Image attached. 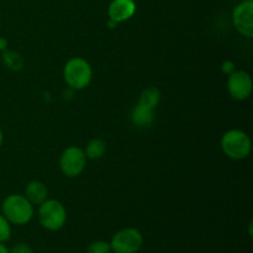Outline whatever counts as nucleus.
<instances>
[{
	"instance_id": "dca6fc26",
	"label": "nucleus",
	"mask_w": 253,
	"mask_h": 253,
	"mask_svg": "<svg viewBox=\"0 0 253 253\" xmlns=\"http://www.w3.org/2000/svg\"><path fill=\"white\" fill-rule=\"evenodd\" d=\"M9 253H34L31 247L26 244H17L9 250Z\"/></svg>"
},
{
	"instance_id": "ddd939ff",
	"label": "nucleus",
	"mask_w": 253,
	"mask_h": 253,
	"mask_svg": "<svg viewBox=\"0 0 253 253\" xmlns=\"http://www.w3.org/2000/svg\"><path fill=\"white\" fill-rule=\"evenodd\" d=\"M84 152H85L86 158H89V160H99V158L105 155L106 145L100 138H94L86 145Z\"/></svg>"
},
{
	"instance_id": "9b49d317",
	"label": "nucleus",
	"mask_w": 253,
	"mask_h": 253,
	"mask_svg": "<svg viewBox=\"0 0 253 253\" xmlns=\"http://www.w3.org/2000/svg\"><path fill=\"white\" fill-rule=\"evenodd\" d=\"M131 119L136 126L146 127V126H150L152 124L155 116H153V110H150V109L145 108L140 104H136L135 108L132 109V113H131Z\"/></svg>"
},
{
	"instance_id": "a211bd4d",
	"label": "nucleus",
	"mask_w": 253,
	"mask_h": 253,
	"mask_svg": "<svg viewBox=\"0 0 253 253\" xmlns=\"http://www.w3.org/2000/svg\"><path fill=\"white\" fill-rule=\"evenodd\" d=\"M6 46H7L6 40L2 39V37H0V49H5L6 48Z\"/></svg>"
},
{
	"instance_id": "4468645a",
	"label": "nucleus",
	"mask_w": 253,
	"mask_h": 253,
	"mask_svg": "<svg viewBox=\"0 0 253 253\" xmlns=\"http://www.w3.org/2000/svg\"><path fill=\"white\" fill-rule=\"evenodd\" d=\"M11 237V224L5 219L2 214H0V244L9 241Z\"/></svg>"
},
{
	"instance_id": "2eb2a0df",
	"label": "nucleus",
	"mask_w": 253,
	"mask_h": 253,
	"mask_svg": "<svg viewBox=\"0 0 253 253\" xmlns=\"http://www.w3.org/2000/svg\"><path fill=\"white\" fill-rule=\"evenodd\" d=\"M110 244L105 241H93L86 249V253H110Z\"/></svg>"
},
{
	"instance_id": "9d476101",
	"label": "nucleus",
	"mask_w": 253,
	"mask_h": 253,
	"mask_svg": "<svg viewBox=\"0 0 253 253\" xmlns=\"http://www.w3.org/2000/svg\"><path fill=\"white\" fill-rule=\"evenodd\" d=\"M25 197L32 205H40L48 197L47 187L40 180H32L25 188Z\"/></svg>"
},
{
	"instance_id": "423d86ee",
	"label": "nucleus",
	"mask_w": 253,
	"mask_h": 253,
	"mask_svg": "<svg viewBox=\"0 0 253 253\" xmlns=\"http://www.w3.org/2000/svg\"><path fill=\"white\" fill-rule=\"evenodd\" d=\"M86 156L83 148L71 146L66 148L59 158L61 172L68 178H76L83 173L86 166Z\"/></svg>"
},
{
	"instance_id": "0eeeda50",
	"label": "nucleus",
	"mask_w": 253,
	"mask_h": 253,
	"mask_svg": "<svg viewBox=\"0 0 253 253\" xmlns=\"http://www.w3.org/2000/svg\"><path fill=\"white\" fill-rule=\"evenodd\" d=\"M232 21L239 34L247 39L253 37V0H242L232 11Z\"/></svg>"
},
{
	"instance_id": "f3484780",
	"label": "nucleus",
	"mask_w": 253,
	"mask_h": 253,
	"mask_svg": "<svg viewBox=\"0 0 253 253\" xmlns=\"http://www.w3.org/2000/svg\"><path fill=\"white\" fill-rule=\"evenodd\" d=\"M234 71H235V64L232 63L231 61H226L222 63V72H224L225 74L230 76Z\"/></svg>"
},
{
	"instance_id": "412c9836",
	"label": "nucleus",
	"mask_w": 253,
	"mask_h": 253,
	"mask_svg": "<svg viewBox=\"0 0 253 253\" xmlns=\"http://www.w3.org/2000/svg\"><path fill=\"white\" fill-rule=\"evenodd\" d=\"M108 24H109V26H110V29H114V27H116V25H118L116 22H114L113 20H109Z\"/></svg>"
},
{
	"instance_id": "6e6552de",
	"label": "nucleus",
	"mask_w": 253,
	"mask_h": 253,
	"mask_svg": "<svg viewBox=\"0 0 253 253\" xmlns=\"http://www.w3.org/2000/svg\"><path fill=\"white\" fill-rule=\"evenodd\" d=\"M253 89L252 78L246 71H234L227 79V90L235 100H246L251 96Z\"/></svg>"
},
{
	"instance_id": "7ed1b4c3",
	"label": "nucleus",
	"mask_w": 253,
	"mask_h": 253,
	"mask_svg": "<svg viewBox=\"0 0 253 253\" xmlns=\"http://www.w3.org/2000/svg\"><path fill=\"white\" fill-rule=\"evenodd\" d=\"M221 148L222 152L231 160H245L251 153V138L242 130H229L222 136Z\"/></svg>"
},
{
	"instance_id": "f8f14e48",
	"label": "nucleus",
	"mask_w": 253,
	"mask_h": 253,
	"mask_svg": "<svg viewBox=\"0 0 253 253\" xmlns=\"http://www.w3.org/2000/svg\"><path fill=\"white\" fill-rule=\"evenodd\" d=\"M160 100H161L160 90H158L157 88H155V86H150V88L145 89V90L141 93L137 104L150 109V110L155 111V109L157 108V105L160 104Z\"/></svg>"
},
{
	"instance_id": "1a4fd4ad",
	"label": "nucleus",
	"mask_w": 253,
	"mask_h": 253,
	"mask_svg": "<svg viewBox=\"0 0 253 253\" xmlns=\"http://www.w3.org/2000/svg\"><path fill=\"white\" fill-rule=\"evenodd\" d=\"M135 0H113L108 7L109 20H113L116 24L130 20L135 15Z\"/></svg>"
},
{
	"instance_id": "f03ea898",
	"label": "nucleus",
	"mask_w": 253,
	"mask_h": 253,
	"mask_svg": "<svg viewBox=\"0 0 253 253\" xmlns=\"http://www.w3.org/2000/svg\"><path fill=\"white\" fill-rule=\"evenodd\" d=\"M63 78L68 86L76 90H82L90 84L93 78V69L82 57H74L66 63L63 68Z\"/></svg>"
},
{
	"instance_id": "6ab92c4d",
	"label": "nucleus",
	"mask_w": 253,
	"mask_h": 253,
	"mask_svg": "<svg viewBox=\"0 0 253 253\" xmlns=\"http://www.w3.org/2000/svg\"><path fill=\"white\" fill-rule=\"evenodd\" d=\"M0 253H9V249L4 244H0Z\"/></svg>"
},
{
	"instance_id": "f257e3e1",
	"label": "nucleus",
	"mask_w": 253,
	"mask_h": 253,
	"mask_svg": "<svg viewBox=\"0 0 253 253\" xmlns=\"http://www.w3.org/2000/svg\"><path fill=\"white\" fill-rule=\"evenodd\" d=\"M1 214L10 224L22 226L31 221L35 215V208L25 195L11 194L2 202Z\"/></svg>"
},
{
	"instance_id": "20e7f679",
	"label": "nucleus",
	"mask_w": 253,
	"mask_h": 253,
	"mask_svg": "<svg viewBox=\"0 0 253 253\" xmlns=\"http://www.w3.org/2000/svg\"><path fill=\"white\" fill-rule=\"evenodd\" d=\"M37 217L43 229L48 231H58L66 225V208L58 200L46 199L42 204L39 205Z\"/></svg>"
},
{
	"instance_id": "39448f33",
	"label": "nucleus",
	"mask_w": 253,
	"mask_h": 253,
	"mask_svg": "<svg viewBox=\"0 0 253 253\" xmlns=\"http://www.w3.org/2000/svg\"><path fill=\"white\" fill-rule=\"evenodd\" d=\"M143 245V236L140 230L126 227L113 236L110 249L114 253H137Z\"/></svg>"
},
{
	"instance_id": "aec40b11",
	"label": "nucleus",
	"mask_w": 253,
	"mask_h": 253,
	"mask_svg": "<svg viewBox=\"0 0 253 253\" xmlns=\"http://www.w3.org/2000/svg\"><path fill=\"white\" fill-rule=\"evenodd\" d=\"M2 142H4V133H2L1 128H0V147H1Z\"/></svg>"
}]
</instances>
